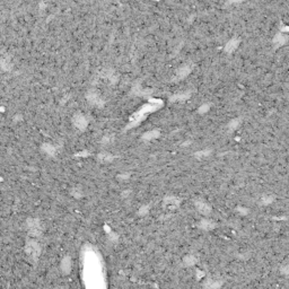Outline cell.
Segmentation results:
<instances>
[{
	"label": "cell",
	"instance_id": "1",
	"mask_svg": "<svg viewBox=\"0 0 289 289\" xmlns=\"http://www.w3.org/2000/svg\"><path fill=\"white\" fill-rule=\"evenodd\" d=\"M26 252H27V254L31 256V258H33V259H36V256L38 255V253H40V247H38V245L36 244V243H28V244L26 245Z\"/></svg>",
	"mask_w": 289,
	"mask_h": 289
},
{
	"label": "cell",
	"instance_id": "2",
	"mask_svg": "<svg viewBox=\"0 0 289 289\" xmlns=\"http://www.w3.org/2000/svg\"><path fill=\"white\" fill-rule=\"evenodd\" d=\"M28 229L34 236H36L40 234L41 232V227H40V224H38V220L36 219H30L28 220Z\"/></svg>",
	"mask_w": 289,
	"mask_h": 289
},
{
	"label": "cell",
	"instance_id": "3",
	"mask_svg": "<svg viewBox=\"0 0 289 289\" xmlns=\"http://www.w3.org/2000/svg\"><path fill=\"white\" fill-rule=\"evenodd\" d=\"M196 207L198 209V211L203 214V215H209L211 212V208L208 203L203 202V201H196Z\"/></svg>",
	"mask_w": 289,
	"mask_h": 289
},
{
	"label": "cell",
	"instance_id": "4",
	"mask_svg": "<svg viewBox=\"0 0 289 289\" xmlns=\"http://www.w3.org/2000/svg\"><path fill=\"white\" fill-rule=\"evenodd\" d=\"M164 204L168 209H175L180 204V200H177L176 198H166L165 201H164Z\"/></svg>",
	"mask_w": 289,
	"mask_h": 289
},
{
	"label": "cell",
	"instance_id": "5",
	"mask_svg": "<svg viewBox=\"0 0 289 289\" xmlns=\"http://www.w3.org/2000/svg\"><path fill=\"white\" fill-rule=\"evenodd\" d=\"M74 122L76 124V126H78L79 129H85L86 124H87V121L85 120V118L82 115H78V116H75Z\"/></svg>",
	"mask_w": 289,
	"mask_h": 289
},
{
	"label": "cell",
	"instance_id": "6",
	"mask_svg": "<svg viewBox=\"0 0 289 289\" xmlns=\"http://www.w3.org/2000/svg\"><path fill=\"white\" fill-rule=\"evenodd\" d=\"M61 268H62V271L64 272V273H69V271H70V268H71L70 259H69V258H66V259L63 260Z\"/></svg>",
	"mask_w": 289,
	"mask_h": 289
},
{
	"label": "cell",
	"instance_id": "7",
	"mask_svg": "<svg viewBox=\"0 0 289 289\" xmlns=\"http://www.w3.org/2000/svg\"><path fill=\"white\" fill-rule=\"evenodd\" d=\"M98 159H100L102 163H108V162H111V160L113 159V157H112L110 154H108V152H102V154L98 155Z\"/></svg>",
	"mask_w": 289,
	"mask_h": 289
},
{
	"label": "cell",
	"instance_id": "8",
	"mask_svg": "<svg viewBox=\"0 0 289 289\" xmlns=\"http://www.w3.org/2000/svg\"><path fill=\"white\" fill-rule=\"evenodd\" d=\"M286 41H287V37H286L285 35H281V34H280V35H277L276 38H274V43L277 45H282Z\"/></svg>",
	"mask_w": 289,
	"mask_h": 289
},
{
	"label": "cell",
	"instance_id": "9",
	"mask_svg": "<svg viewBox=\"0 0 289 289\" xmlns=\"http://www.w3.org/2000/svg\"><path fill=\"white\" fill-rule=\"evenodd\" d=\"M236 46H237V41H235V40H233V41H230L228 44L226 45V50L227 52H233L235 49H236Z\"/></svg>",
	"mask_w": 289,
	"mask_h": 289
},
{
	"label": "cell",
	"instance_id": "10",
	"mask_svg": "<svg viewBox=\"0 0 289 289\" xmlns=\"http://www.w3.org/2000/svg\"><path fill=\"white\" fill-rule=\"evenodd\" d=\"M189 72H190V68H188V67L182 68L181 70H178L177 77H178V78H183L184 76H186V75L189 74Z\"/></svg>",
	"mask_w": 289,
	"mask_h": 289
},
{
	"label": "cell",
	"instance_id": "11",
	"mask_svg": "<svg viewBox=\"0 0 289 289\" xmlns=\"http://www.w3.org/2000/svg\"><path fill=\"white\" fill-rule=\"evenodd\" d=\"M201 227H203L206 229H210V228L214 227V224H211V222L208 221V220H203V221L201 222Z\"/></svg>",
	"mask_w": 289,
	"mask_h": 289
},
{
	"label": "cell",
	"instance_id": "12",
	"mask_svg": "<svg viewBox=\"0 0 289 289\" xmlns=\"http://www.w3.org/2000/svg\"><path fill=\"white\" fill-rule=\"evenodd\" d=\"M196 154H198L196 156H199V157H201V156H208V155H209V150H204V152H196Z\"/></svg>",
	"mask_w": 289,
	"mask_h": 289
},
{
	"label": "cell",
	"instance_id": "13",
	"mask_svg": "<svg viewBox=\"0 0 289 289\" xmlns=\"http://www.w3.org/2000/svg\"><path fill=\"white\" fill-rule=\"evenodd\" d=\"M185 262H186V264H193L194 262H193V258L192 256H188L185 259Z\"/></svg>",
	"mask_w": 289,
	"mask_h": 289
},
{
	"label": "cell",
	"instance_id": "14",
	"mask_svg": "<svg viewBox=\"0 0 289 289\" xmlns=\"http://www.w3.org/2000/svg\"><path fill=\"white\" fill-rule=\"evenodd\" d=\"M232 2H238V1H242V0H229Z\"/></svg>",
	"mask_w": 289,
	"mask_h": 289
}]
</instances>
